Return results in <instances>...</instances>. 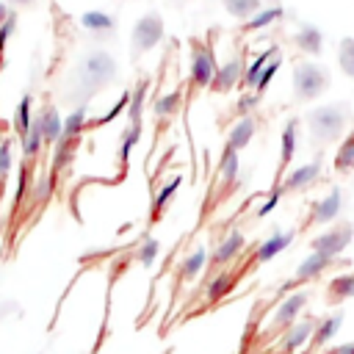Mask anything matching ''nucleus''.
<instances>
[{
    "label": "nucleus",
    "instance_id": "nucleus-1",
    "mask_svg": "<svg viewBox=\"0 0 354 354\" xmlns=\"http://www.w3.org/2000/svg\"><path fill=\"white\" fill-rule=\"evenodd\" d=\"M113 77H116L113 53L105 50V47H91L72 66L69 80H66V97L69 100H80V105H86V100L100 94L105 86H111Z\"/></svg>",
    "mask_w": 354,
    "mask_h": 354
},
{
    "label": "nucleus",
    "instance_id": "nucleus-2",
    "mask_svg": "<svg viewBox=\"0 0 354 354\" xmlns=\"http://www.w3.org/2000/svg\"><path fill=\"white\" fill-rule=\"evenodd\" d=\"M348 124V105L346 102H329L307 111V127L315 144H329L343 136Z\"/></svg>",
    "mask_w": 354,
    "mask_h": 354
},
{
    "label": "nucleus",
    "instance_id": "nucleus-3",
    "mask_svg": "<svg viewBox=\"0 0 354 354\" xmlns=\"http://www.w3.org/2000/svg\"><path fill=\"white\" fill-rule=\"evenodd\" d=\"M290 83H293V97L299 102H310V100L321 97L324 91H329L332 75L326 66H321L315 61H299L290 72Z\"/></svg>",
    "mask_w": 354,
    "mask_h": 354
},
{
    "label": "nucleus",
    "instance_id": "nucleus-4",
    "mask_svg": "<svg viewBox=\"0 0 354 354\" xmlns=\"http://www.w3.org/2000/svg\"><path fill=\"white\" fill-rule=\"evenodd\" d=\"M163 39V19L158 11H149L144 17L136 19L133 30H130V44H133V55H141V53H149L160 44Z\"/></svg>",
    "mask_w": 354,
    "mask_h": 354
},
{
    "label": "nucleus",
    "instance_id": "nucleus-5",
    "mask_svg": "<svg viewBox=\"0 0 354 354\" xmlns=\"http://www.w3.org/2000/svg\"><path fill=\"white\" fill-rule=\"evenodd\" d=\"M351 241H354V224H351V221H340V224H335V227H329V230L313 235V238H310V249L335 260L337 254H343V249H346Z\"/></svg>",
    "mask_w": 354,
    "mask_h": 354
},
{
    "label": "nucleus",
    "instance_id": "nucleus-6",
    "mask_svg": "<svg viewBox=\"0 0 354 354\" xmlns=\"http://www.w3.org/2000/svg\"><path fill=\"white\" fill-rule=\"evenodd\" d=\"M216 69H218V61H216L213 47L205 44V41H194L191 44V66H188L194 86L207 88L213 83V77H216Z\"/></svg>",
    "mask_w": 354,
    "mask_h": 354
},
{
    "label": "nucleus",
    "instance_id": "nucleus-7",
    "mask_svg": "<svg viewBox=\"0 0 354 354\" xmlns=\"http://www.w3.org/2000/svg\"><path fill=\"white\" fill-rule=\"evenodd\" d=\"M307 299H310V293L307 290H296V293H290V296H285L279 304H277V310H274V315H271V321H268V326H266V332H285L288 326H293L296 321H299V315H301V310H304V304H307Z\"/></svg>",
    "mask_w": 354,
    "mask_h": 354
},
{
    "label": "nucleus",
    "instance_id": "nucleus-8",
    "mask_svg": "<svg viewBox=\"0 0 354 354\" xmlns=\"http://www.w3.org/2000/svg\"><path fill=\"white\" fill-rule=\"evenodd\" d=\"M321 160L315 158V160H310V163H301V166H296L279 185H282V191L285 194H299V191H307V188H313L318 180H321Z\"/></svg>",
    "mask_w": 354,
    "mask_h": 354
},
{
    "label": "nucleus",
    "instance_id": "nucleus-9",
    "mask_svg": "<svg viewBox=\"0 0 354 354\" xmlns=\"http://www.w3.org/2000/svg\"><path fill=\"white\" fill-rule=\"evenodd\" d=\"M340 210H343V188L335 185L324 199H318V202L313 205L307 224H329V221H335V218L340 216Z\"/></svg>",
    "mask_w": 354,
    "mask_h": 354
},
{
    "label": "nucleus",
    "instance_id": "nucleus-10",
    "mask_svg": "<svg viewBox=\"0 0 354 354\" xmlns=\"http://www.w3.org/2000/svg\"><path fill=\"white\" fill-rule=\"evenodd\" d=\"M313 329H315V321H310V318L296 321L293 326H288V329L279 335V351H282V354H296L299 348L310 346Z\"/></svg>",
    "mask_w": 354,
    "mask_h": 354
},
{
    "label": "nucleus",
    "instance_id": "nucleus-11",
    "mask_svg": "<svg viewBox=\"0 0 354 354\" xmlns=\"http://www.w3.org/2000/svg\"><path fill=\"white\" fill-rule=\"evenodd\" d=\"M293 235H296L293 230H274L263 243H257L252 260H254V263H268V260H274L279 252H285V249L293 243Z\"/></svg>",
    "mask_w": 354,
    "mask_h": 354
},
{
    "label": "nucleus",
    "instance_id": "nucleus-12",
    "mask_svg": "<svg viewBox=\"0 0 354 354\" xmlns=\"http://www.w3.org/2000/svg\"><path fill=\"white\" fill-rule=\"evenodd\" d=\"M243 61L241 58H230V61H224V64H218V69H216V77H213V91H218V94H224V91H232L235 86H241L243 83Z\"/></svg>",
    "mask_w": 354,
    "mask_h": 354
},
{
    "label": "nucleus",
    "instance_id": "nucleus-13",
    "mask_svg": "<svg viewBox=\"0 0 354 354\" xmlns=\"http://www.w3.org/2000/svg\"><path fill=\"white\" fill-rule=\"evenodd\" d=\"M243 246H246V238H243L241 230L227 232V235L221 238V243L216 246V252H213V257H210V266H213V268H221V266L232 263V260L243 252Z\"/></svg>",
    "mask_w": 354,
    "mask_h": 354
},
{
    "label": "nucleus",
    "instance_id": "nucleus-14",
    "mask_svg": "<svg viewBox=\"0 0 354 354\" xmlns=\"http://www.w3.org/2000/svg\"><path fill=\"white\" fill-rule=\"evenodd\" d=\"M33 119H36V124H39V130H41L44 144L53 147V144L61 138V133H64V116H61V111H58L55 105H47V108H41Z\"/></svg>",
    "mask_w": 354,
    "mask_h": 354
},
{
    "label": "nucleus",
    "instance_id": "nucleus-15",
    "mask_svg": "<svg viewBox=\"0 0 354 354\" xmlns=\"http://www.w3.org/2000/svg\"><path fill=\"white\" fill-rule=\"evenodd\" d=\"M205 266H207V249H205V246H196L194 252H188V254L180 260V266H177V279H180V285L194 282V279L205 271Z\"/></svg>",
    "mask_w": 354,
    "mask_h": 354
},
{
    "label": "nucleus",
    "instance_id": "nucleus-16",
    "mask_svg": "<svg viewBox=\"0 0 354 354\" xmlns=\"http://www.w3.org/2000/svg\"><path fill=\"white\" fill-rule=\"evenodd\" d=\"M343 321H346V313H343V310H337V313H332V315L321 318V321L315 324V329H313L310 346H313V348H321V346H326L329 340H335V335L340 332Z\"/></svg>",
    "mask_w": 354,
    "mask_h": 354
},
{
    "label": "nucleus",
    "instance_id": "nucleus-17",
    "mask_svg": "<svg viewBox=\"0 0 354 354\" xmlns=\"http://www.w3.org/2000/svg\"><path fill=\"white\" fill-rule=\"evenodd\" d=\"M293 41L307 55H321L324 53V30L315 28L313 22H301L299 30H296V36H293Z\"/></svg>",
    "mask_w": 354,
    "mask_h": 354
},
{
    "label": "nucleus",
    "instance_id": "nucleus-18",
    "mask_svg": "<svg viewBox=\"0 0 354 354\" xmlns=\"http://www.w3.org/2000/svg\"><path fill=\"white\" fill-rule=\"evenodd\" d=\"M77 22H80L83 30H88L94 36H111L116 30V19L111 14H105V11H97V8L94 11H83Z\"/></svg>",
    "mask_w": 354,
    "mask_h": 354
},
{
    "label": "nucleus",
    "instance_id": "nucleus-19",
    "mask_svg": "<svg viewBox=\"0 0 354 354\" xmlns=\"http://www.w3.org/2000/svg\"><path fill=\"white\" fill-rule=\"evenodd\" d=\"M335 260L326 257V254H318V252H310L299 266H296V282H310V279H318Z\"/></svg>",
    "mask_w": 354,
    "mask_h": 354
},
{
    "label": "nucleus",
    "instance_id": "nucleus-20",
    "mask_svg": "<svg viewBox=\"0 0 354 354\" xmlns=\"http://www.w3.org/2000/svg\"><path fill=\"white\" fill-rule=\"evenodd\" d=\"M75 144L77 141H66V138H58L55 144H53V158H50V183L55 185V174L58 171H64L69 163H72V158H75Z\"/></svg>",
    "mask_w": 354,
    "mask_h": 354
},
{
    "label": "nucleus",
    "instance_id": "nucleus-21",
    "mask_svg": "<svg viewBox=\"0 0 354 354\" xmlns=\"http://www.w3.org/2000/svg\"><path fill=\"white\" fill-rule=\"evenodd\" d=\"M326 299L329 304H343L346 299H354V271L332 277L326 285Z\"/></svg>",
    "mask_w": 354,
    "mask_h": 354
},
{
    "label": "nucleus",
    "instance_id": "nucleus-22",
    "mask_svg": "<svg viewBox=\"0 0 354 354\" xmlns=\"http://www.w3.org/2000/svg\"><path fill=\"white\" fill-rule=\"evenodd\" d=\"M33 124V97L30 94H22L17 108H14V119H11V127H14V136L22 141V136L30 130Z\"/></svg>",
    "mask_w": 354,
    "mask_h": 354
},
{
    "label": "nucleus",
    "instance_id": "nucleus-23",
    "mask_svg": "<svg viewBox=\"0 0 354 354\" xmlns=\"http://www.w3.org/2000/svg\"><path fill=\"white\" fill-rule=\"evenodd\" d=\"M252 138H254V119H252V116H241V119L232 124L230 136H227V149L238 152V149L249 147Z\"/></svg>",
    "mask_w": 354,
    "mask_h": 354
},
{
    "label": "nucleus",
    "instance_id": "nucleus-24",
    "mask_svg": "<svg viewBox=\"0 0 354 354\" xmlns=\"http://www.w3.org/2000/svg\"><path fill=\"white\" fill-rule=\"evenodd\" d=\"M296 130H299V119H288L285 127H282V141H279V171L290 166L293 155H296Z\"/></svg>",
    "mask_w": 354,
    "mask_h": 354
},
{
    "label": "nucleus",
    "instance_id": "nucleus-25",
    "mask_svg": "<svg viewBox=\"0 0 354 354\" xmlns=\"http://www.w3.org/2000/svg\"><path fill=\"white\" fill-rule=\"evenodd\" d=\"M180 185H183V174H171V180L158 188V194H155V199H152V218H158V216L171 205V199H174V194H177Z\"/></svg>",
    "mask_w": 354,
    "mask_h": 354
},
{
    "label": "nucleus",
    "instance_id": "nucleus-26",
    "mask_svg": "<svg viewBox=\"0 0 354 354\" xmlns=\"http://www.w3.org/2000/svg\"><path fill=\"white\" fill-rule=\"evenodd\" d=\"M147 91H149V80H138L136 88H130V105H127V124H141V116H144V100H147Z\"/></svg>",
    "mask_w": 354,
    "mask_h": 354
},
{
    "label": "nucleus",
    "instance_id": "nucleus-27",
    "mask_svg": "<svg viewBox=\"0 0 354 354\" xmlns=\"http://www.w3.org/2000/svg\"><path fill=\"white\" fill-rule=\"evenodd\" d=\"M232 288H235V277H232L230 271H218V274L207 282V288H205V301H218V299L230 296Z\"/></svg>",
    "mask_w": 354,
    "mask_h": 354
},
{
    "label": "nucleus",
    "instance_id": "nucleus-28",
    "mask_svg": "<svg viewBox=\"0 0 354 354\" xmlns=\"http://www.w3.org/2000/svg\"><path fill=\"white\" fill-rule=\"evenodd\" d=\"M86 122H88V108L86 105H77L69 116H64V133H61V138L77 141L80 133H83V127H86Z\"/></svg>",
    "mask_w": 354,
    "mask_h": 354
},
{
    "label": "nucleus",
    "instance_id": "nucleus-29",
    "mask_svg": "<svg viewBox=\"0 0 354 354\" xmlns=\"http://www.w3.org/2000/svg\"><path fill=\"white\" fill-rule=\"evenodd\" d=\"M279 50H277V44L274 47H268V50H263V53H257L246 66H243V86H249V88H254V83H257V77H260V72H263V66L268 64V58H274Z\"/></svg>",
    "mask_w": 354,
    "mask_h": 354
},
{
    "label": "nucleus",
    "instance_id": "nucleus-30",
    "mask_svg": "<svg viewBox=\"0 0 354 354\" xmlns=\"http://www.w3.org/2000/svg\"><path fill=\"white\" fill-rule=\"evenodd\" d=\"M19 147H22V160H28V163H30V160H36V158H39V152H41V147H44V138H41V130H39L36 119H33L30 130L22 136Z\"/></svg>",
    "mask_w": 354,
    "mask_h": 354
},
{
    "label": "nucleus",
    "instance_id": "nucleus-31",
    "mask_svg": "<svg viewBox=\"0 0 354 354\" xmlns=\"http://www.w3.org/2000/svg\"><path fill=\"white\" fill-rule=\"evenodd\" d=\"M354 169V130L340 141L337 152H335V171L348 174Z\"/></svg>",
    "mask_w": 354,
    "mask_h": 354
},
{
    "label": "nucleus",
    "instance_id": "nucleus-32",
    "mask_svg": "<svg viewBox=\"0 0 354 354\" xmlns=\"http://www.w3.org/2000/svg\"><path fill=\"white\" fill-rule=\"evenodd\" d=\"M282 14H285V11H282L279 6H268V8H260L257 14H252V17L243 22V30H263V28H268L271 22H277Z\"/></svg>",
    "mask_w": 354,
    "mask_h": 354
},
{
    "label": "nucleus",
    "instance_id": "nucleus-33",
    "mask_svg": "<svg viewBox=\"0 0 354 354\" xmlns=\"http://www.w3.org/2000/svg\"><path fill=\"white\" fill-rule=\"evenodd\" d=\"M141 133H144V124H127V127L122 130V138H119V163H122V166L127 163L133 147L141 141Z\"/></svg>",
    "mask_w": 354,
    "mask_h": 354
},
{
    "label": "nucleus",
    "instance_id": "nucleus-34",
    "mask_svg": "<svg viewBox=\"0 0 354 354\" xmlns=\"http://www.w3.org/2000/svg\"><path fill=\"white\" fill-rule=\"evenodd\" d=\"M221 6H224V11H227L230 17H235V19H249L252 14H257V11L263 8L260 0H221Z\"/></svg>",
    "mask_w": 354,
    "mask_h": 354
},
{
    "label": "nucleus",
    "instance_id": "nucleus-35",
    "mask_svg": "<svg viewBox=\"0 0 354 354\" xmlns=\"http://www.w3.org/2000/svg\"><path fill=\"white\" fill-rule=\"evenodd\" d=\"M337 66L346 77H354V36H343L337 44Z\"/></svg>",
    "mask_w": 354,
    "mask_h": 354
},
{
    "label": "nucleus",
    "instance_id": "nucleus-36",
    "mask_svg": "<svg viewBox=\"0 0 354 354\" xmlns=\"http://www.w3.org/2000/svg\"><path fill=\"white\" fill-rule=\"evenodd\" d=\"M180 102H183V91H169V94H160V97L155 100L152 111H155L158 119H163V116L177 113V111H180Z\"/></svg>",
    "mask_w": 354,
    "mask_h": 354
},
{
    "label": "nucleus",
    "instance_id": "nucleus-37",
    "mask_svg": "<svg viewBox=\"0 0 354 354\" xmlns=\"http://www.w3.org/2000/svg\"><path fill=\"white\" fill-rule=\"evenodd\" d=\"M158 254H160V241L158 238H144V243H138V249H136V260L144 268H152Z\"/></svg>",
    "mask_w": 354,
    "mask_h": 354
},
{
    "label": "nucleus",
    "instance_id": "nucleus-38",
    "mask_svg": "<svg viewBox=\"0 0 354 354\" xmlns=\"http://www.w3.org/2000/svg\"><path fill=\"white\" fill-rule=\"evenodd\" d=\"M238 166H241L238 152L224 149V155H221V183H224V188H230V185L235 183V177H238Z\"/></svg>",
    "mask_w": 354,
    "mask_h": 354
},
{
    "label": "nucleus",
    "instance_id": "nucleus-39",
    "mask_svg": "<svg viewBox=\"0 0 354 354\" xmlns=\"http://www.w3.org/2000/svg\"><path fill=\"white\" fill-rule=\"evenodd\" d=\"M279 64H282V58H279V53L274 55V58H268V64L263 66V72H260V77H257V83H254V94H263L266 88H268V83H271V77L279 72Z\"/></svg>",
    "mask_w": 354,
    "mask_h": 354
},
{
    "label": "nucleus",
    "instance_id": "nucleus-40",
    "mask_svg": "<svg viewBox=\"0 0 354 354\" xmlns=\"http://www.w3.org/2000/svg\"><path fill=\"white\" fill-rule=\"evenodd\" d=\"M8 174H11V138H3L0 141V199H3V188L8 183Z\"/></svg>",
    "mask_w": 354,
    "mask_h": 354
},
{
    "label": "nucleus",
    "instance_id": "nucleus-41",
    "mask_svg": "<svg viewBox=\"0 0 354 354\" xmlns=\"http://www.w3.org/2000/svg\"><path fill=\"white\" fill-rule=\"evenodd\" d=\"M127 105H130V88H127V91H122V97H119V100L111 105V111H108L105 116H100L94 124H97V127H100V124H111V122H113V119H116L122 111H127Z\"/></svg>",
    "mask_w": 354,
    "mask_h": 354
},
{
    "label": "nucleus",
    "instance_id": "nucleus-42",
    "mask_svg": "<svg viewBox=\"0 0 354 354\" xmlns=\"http://www.w3.org/2000/svg\"><path fill=\"white\" fill-rule=\"evenodd\" d=\"M282 196H285V191H282V185H274L271 191H268V196H266V202L257 207V218H266L279 202H282Z\"/></svg>",
    "mask_w": 354,
    "mask_h": 354
},
{
    "label": "nucleus",
    "instance_id": "nucleus-43",
    "mask_svg": "<svg viewBox=\"0 0 354 354\" xmlns=\"http://www.w3.org/2000/svg\"><path fill=\"white\" fill-rule=\"evenodd\" d=\"M14 30H17V11H11V14H8V19L0 25V53L6 50V41L14 36Z\"/></svg>",
    "mask_w": 354,
    "mask_h": 354
},
{
    "label": "nucleus",
    "instance_id": "nucleus-44",
    "mask_svg": "<svg viewBox=\"0 0 354 354\" xmlns=\"http://www.w3.org/2000/svg\"><path fill=\"white\" fill-rule=\"evenodd\" d=\"M257 100H260V94H243L241 100H238V105H235V111L241 113V116H249V111H254L257 108Z\"/></svg>",
    "mask_w": 354,
    "mask_h": 354
},
{
    "label": "nucleus",
    "instance_id": "nucleus-45",
    "mask_svg": "<svg viewBox=\"0 0 354 354\" xmlns=\"http://www.w3.org/2000/svg\"><path fill=\"white\" fill-rule=\"evenodd\" d=\"M329 354H354V340L351 343H343V346H335Z\"/></svg>",
    "mask_w": 354,
    "mask_h": 354
},
{
    "label": "nucleus",
    "instance_id": "nucleus-46",
    "mask_svg": "<svg viewBox=\"0 0 354 354\" xmlns=\"http://www.w3.org/2000/svg\"><path fill=\"white\" fill-rule=\"evenodd\" d=\"M8 14H11V8H8V3H0V25L8 19Z\"/></svg>",
    "mask_w": 354,
    "mask_h": 354
},
{
    "label": "nucleus",
    "instance_id": "nucleus-47",
    "mask_svg": "<svg viewBox=\"0 0 354 354\" xmlns=\"http://www.w3.org/2000/svg\"><path fill=\"white\" fill-rule=\"evenodd\" d=\"M11 6H30V3H36V0H8Z\"/></svg>",
    "mask_w": 354,
    "mask_h": 354
}]
</instances>
